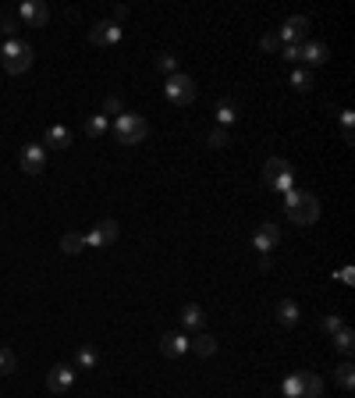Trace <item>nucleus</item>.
I'll use <instances>...</instances> for the list:
<instances>
[{
  "label": "nucleus",
  "mask_w": 355,
  "mask_h": 398,
  "mask_svg": "<svg viewBox=\"0 0 355 398\" xmlns=\"http://www.w3.org/2000/svg\"><path fill=\"white\" fill-rule=\"evenodd\" d=\"M284 213H288V221H291V224L309 228V224L320 221V199L309 196V192L291 189V192H284Z\"/></svg>",
  "instance_id": "obj_1"
},
{
  "label": "nucleus",
  "mask_w": 355,
  "mask_h": 398,
  "mask_svg": "<svg viewBox=\"0 0 355 398\" xmlns=\"http://www.w3.org/2000/svg\"><path fill=\"white\" fill-rule=\"evenodd\" d=\"M110 132H114V139L121 142V146H135V142H142L146 135H150V121H146L142 114L125 110V114H117V117H114Z\"/></svg>",
  "instance_id": "obj_2"
},
{
  "label": "nucleus",
  "mask_w": 355,
  "mask_h": 398,
  "mask_svg": "<svg viewBox=\"0 0 355 398\" xmlns=\"http://www.w3.org/2000/svg\"><path fill=\"white\" fill-rule=\"evenodd\" d=\"M0 60H4V72L8 75H21V72L33 68V47L15 36L8 43H0Z\"/></svg>",
  "instance_id": "obj_3"
},
{
  "label": "nucleus",
  "mask_w": 355,
  "mask_h": 398,
  "mask_svg": "<svg viewBox=\"0 0 355 398\" xmlns=\"http://www.w3.org/2000/svg\"><path fill=\"white\" fill-rule=\"evenodd\" d=\"M263 185L266 189H274V192H291L295 189V171H291V164L284 160V157H270L263 164Z\"/></svg>",
  "instance_id": "obj_4"
},
{
  "label": "nucleus",
  "mask_w": 355,
  "mask_h": 398,
  "mask_svg": "<svg viewBox=\"0 0 355 398\" xmlns=\"http://www.w3.org/2000/svg\"><path fill=\"white\" fill-rule=\"evenodd\" d=\"M196 93H199V89H196V82H192L189 75H182V72H178V75H171V78L164 82V97H167L174 107H189V103L196 100Z\"/></svg>",
  "instance_id": "obj_5"
},
{
  "label": "nucleus",
  "mask_w": 355,
  "mask_h": 398,
  "mask_svg": "<svg viewBox=\"0 0 355 398\" xmlns=\"http://www.w3.org/2000/svg\"><path fill=\"white\" fill-rule=\"evenodd\" d=\"M18 164H21L25 174H43V171H46V146H43V142H28V146H21Z\"/></svg>",
  "instance_id": "obj_6"
},
{
  "label": "nucleus",
  "mask_w": 355,
  "mask_h": 398,
  "mask_svg": "<svg viewBox=\"0 0 355 398\" xmlns=\"http://www.w3.org/2000/svg\"><path fill=\"white\" fill-rule=\"evenodd\" d=\"M117 231H121V228H117V221H96L93 224V231H89V235H82L85 238V249H107L110 246V242L117 238Z\"/></svg>",
  "instance_id": "obj_7"
},
{
  "label": "nucleus",
  "mask_w": 355,
  "mask_h": 398,
  "mask_svg": "<svg viewBox=\"0 0 355 398\" xmlns=\"http://www.w3.org/2000/svg\"><path fill=\"white\" fill-rule=\"evenodd\" d=\"M277 40H281V47H288V43H306V40H309V18H306V15H291V18L281 25Z\"/></svg>",
  "instance_id": "obj_8"
},
{
  "label": "nucleus",
  "mask_w": 355,
  "mask_h": 398,
  "mask_svg": "<svg viewBox=\"0 0 355 398\" xmlns=\"http://www.w3.org/2000/svg\"><path fill=\"white\" fill-rule=\"evenodd\" d=\"M125 36V28L117 22H96L93 28H89V43L93 47H117Z\"/></svg>",
  "instance_id": "obj_9"
},
{
  "label": "nucleus",
  "mask_w": 355,
  "mask_h": 398,
  "mask_svg": "<svg viewBox=\"0 0 355 398\" xmlns=\"http://www.w3.org/2000/svg\"><path fill=\"white\" fill-rule=\"evenodd\" d=\"M277 242H281V228H277L274 221H266V224H259L256 235H252V249H256L259 256H270V253L277 249Z\"/></svg>",
  "instance_id": "obj_10"
},
{
  "label": "nucleus",
  "mask_w": 355,
  "mask_h": 398,
  "mask_svg": "<svg viewBox=\"0 0 355 398\" xmlns=\"http://www.w3.org/2000/svg\"><path fill=\"white\" fill-rule=\"evenodd\" d=\"M71 384H75V366L71 363H53L50 374H46V388L53 395H64V391H71Z\"/></svg>",
  "instance_id": "obj_11"
},
{
  "label": "nucleus",
  "mask_w": 355,
  "mask_h": 398,
  "mask_svg": "<svg viewBox=\"0 0 355 398\" xmlns=\"http://www.w3.org/2000/svg\"><path fill=\"white\" fill-rule=\"evenodd\" d=\"M15 18H18V22H28L33 28H43V25L50 22V8L40 4V0H21L18 11H15Z\"/></svg>",
  "instance_id": "obj_12"
},
{
  "label": "nucleus",
  "mask_w": 355,
  "mask_h": 398,
  "mask_svg": "<svg viewBox=\"0 0 355 398\" xmlns=\"http://www.w3.org/2000/svg\"><path fill=\"white\" fill-rule=\"evenodd\" d=\"M160 352L167 359H182L189 352V338H185V334H164V338H160Z\"/></svg>",
  "instance_id": "obj_13"
},
{
  "label": "nucleus",
  "mask_w": 355,
  "mask_h": 398,
  "mask_svg": "<svg viewBox=\"0 0 355 398\" xmlns=\"http://www.w3.org/2000/svg\"><path fill=\"white\" fill-rule=\"evenodd\" d=\"M331 57V50H327V43H320V40H306L302 43V65H323V60Z\"/></svg>",
  "instance_id": "obj_14"
},
{
  "label": "nucleus",
  "mask_w": 355,
  "mask_h": 398,
  "mask_svg": "<svg viewBox=\"0 0 355 398\" xmlns=\"http://www.w3.org/2000/svg\"><path fill=\"white\" fill-rule=\"evenodd\" d=\"M274 313H277V324L281 327H295V324H299V317H302V310H299V302H295V299H281Z\"/></svg>",
  "instance_id": "obj_15"
},
{
  "label": "nucleus",
  "mask_w": 355,
  "mask_h": 398,
  "mask_svg": "<svg viewBox=\"0 0 355 398\" xmlns=\"http://www.w3.org/2000/svg\"><path fill=\"white\" fill-rule=\"evenodd\" d=\"M96 363H100V352L93 349V345H82L78 352H75V370H96Z\"/></svg>",
  "instance_id": "obj_16"
},
{
  "label": "nucleus",
  "mask_w": 355,
  "mask_h": 398,
  "mask_svg": "<svg viewBox=\"0 0 355 398\" xmlns=\"http://www.w3.org/2000/svg\"><path fill=\"white\" fill-rule=\"evenodd\" d=\"M182 324H185L189 331H202V324H206V313L199 310L196 302H189V306H182Z\"/></svg>",
  "instance_id": "obj_17"
},
{
  "label": "nucleus",
  "mask_w": 355,
  "mask_h": 398,
  "mask_svg": "<svg viewBox=\"0 0 355 398\" xmlns=\"http://www.w3.org/2000/svg\"><path fill=\"white\" fill-rule=\"evenodd\" d=\"M46 142H50V149H68L71 146V132L64 125H50L46 128Z\"/></svg>",
  "instance_id": "obj_18"
},
{
  "label": "nucleus",
  "mask_w": 355,
  "mask_h": 398,
  "mask_svg": "<svg viewBox=\"0 0 355 398\" xmlns=\"http://www.w3.org/2000/svg\"><path fill=\"white\" fill-rule=\"evenodd\" d=\"M331 338H334V349H338L341 356H352V352H355V331H352V327H341V331H334Z\"/></svg>",
  "instance_id": "obj_19"
},
{
  "label": "nucleus",
  "mask_w": 355,
  "mask_h": 398,
  "mask_svg": "<svg viewBox=\"0 0 355 398\" xmlns=\"http://www.w3.org/2000/svg\"><path fill=\"white\" fill-rule=\"evenodd\" d=\"M231 121H239V103H234V100H220L217 103V128H227Z\"/></svg>",
  "instance_id": "obj_20"
},
{
  "label": "nucleus",
  "mask_w": 355,
  "mask_h": 398,
  "mask_svg": "<svg viewBox=\"0 0 355 398\" xmlns=\"http://www.w3.org/2000/svg\"><path fill=\"white\" fill-rule=\"evenodd\" d=\"M189 349H192L196 356L206 359V356H214V352H217V338H210V334H196V338L189 342Z\"/></svg>",
  "instance_id": "obj_21"
},
{
  "label": "nucleus",
  "mask_w": 355,
  "mask_h": 398,
  "mask_svg": "<svg viewBox=\"0 0 355 398\" xmlns=\"http://www.w3.org/2000/svg\"><path fill=\"white\" fill-rule=\"evenodd\" d=\"M107 128H110V121H107L103 114L85 117V135H89V139H103V135H107Z\"/></svg>",
  "instance_id": "obj_22"
},
{
  "label": "nucleus",
  "mask_w": 355,
  "mask_h": 398,
  "mask_svg": "<svg viewBox=\"0 0 355 398\" xmlns=\"http://www.w3.org/2000/svg\"><path fill=\"white\" fill-rule=\"evenodd\" d=\"M281 395L284 398H302V374H288L281 381Z\"/></svg>",
  "instance_id": "obj_23"
},
{
  "label": "nucleus",
  "mask_w": 355,
  "mask_h": 398,
  "mask_svg": "<svg viewBox=\"0 0 355 398\" xmlns=\"http://www.w3.org/2000/svg\"><path fill=\"white\" fill-rule=\"evenodd\" d=\"M61 249H64L68 256H78V253L85 249V238H82L78 231H68V235L61 238Z\"/></svg>",
  "instance_id": "obj_24"
},
{
  "label": "nucleus",
  "mask_w": 355,
  "mask_h": 398,
  "mask_svg": "<svg viewBox=\"0 0 355 398\" xmlns=\"http://www.w3.org/2000/svg\"><path fill=\"white\" fill-rule=\"evenodd\" d=\"M323 395V381L316 374H302V398H320Z\"/></svg>",
  "instance_id": "obj_25"
},
{
  "label": "nucleus",
  "mask_w": 355,
  "mask_h": 398,
  "mask_svg": "<svg viewBox=\"0 0 355 398\" xmlns=\"http://www.w3.org/2000/svg\"><path fill=\"white\" fill-rule=\"evenodd\" d=\"M338 384H341V391H352V384H355V366L352 363L338 366Z\"/></svg>",
  "instance_id": "obj_26"
},
{
  "label": "nucleus",
  "mask_w": 355,
  "mask_h": 398,
  "mask_svg": "<svg viewBox=\"0 0 355 398\" xmlns=\"http://www.w3.org/2000/svg\"><path fill=\"white\" fill-rule=\"evenodd\" d=\"M15 370H18V356H15L11 349H0V374L8 377V374H15Z\"/></svg>",
  "instance_id": "obj_27"
},
{
  "label": "nucleus",
  "mask_w": 355,
  "mask_h": 398,
  "mask_svg": "<svg viewBox=\"0 0 355 398\" xmlns=\"http://www.w3.org/2000/svg\"><path fill=\"white\" fill-rule=\"evenodd\" d=\"M157 72H164L167 78L178 75V57H174V53H160V57H157Z\"/></svg>",
  "instance_id": "obj_28"
},
{
  "label": "nucleus",
  "mask_w": 355,
  "mask_h": 398,
  "mask_svg": "<svg viewBox=\"0 0 355 398\" xmlns=\"http://www.w3.org/2000/svg\"><path fill=\"white\" fill-rule=\"evenodd\" d=\"M291 85L299 89V93H309V89H313V75H309L306 68H299V72L291 75Z\"/></svg>",
  "instance_id": "obj_29"
},
{
  "label": "nucleus",
  "mask_w": 355,
  "mask_h": 398,
  "mask_svg": "<svg viewBox=\"0 0 355 398\" xmlns=\"http://www.w3.org/2000/svg\"><path fill=\"white\" fill-rule=\"evenodd\" d=\"M231 139H227V128H214L210 135H206V146H210V149H224Z\"/></svg>",
  "instance_id": "obj_30"
},
{
  "label": "nucleus",
  "mask_w": 355,
  "mask_h": 398,
  "mask_svg": "<svg viewBox=\"0 0 355 398\" xmlns=\"http://www.w3.org/2000/svg\"><path fill=\"white\" fill-rule=\"evenodd\" d=\"M281 57L291 60V65H302V43H288V47H281Z\"/></svg>",
  "instance_id": "obj_31"
},
{
  "label": "nucleus",
  "mask_w": 355,
  "mask_h": 398,
  "mask_svg": "<svg viewBox=\"0 0 355 398\" xmlns=\"http://www.w3.org/2000/svg\"><path fill=\"white\" fill-rule=\"evenodd\" d=\"M0 33H4L8 40H15V33H18V18H15V15H4V18H0Z\"/></svg>",
  "instance_id": "obj_32"
},
{
  "label": "nucleus",
  "mask_w": 355,
  "mask_h": 398,
  "mask_svg": "<svg viewBox=\"0 0 355 398\" xmlns=\"http://www.w3.org/2000/svg\"><path fill=\"white\" fill-rule=\"evenodd\" d=\"M352 125H355V114H352V110H341V128H345V142H355V135H352Z\"/></svg>",
  "instance_id": "obj_33"
},
{
  "label": "nucleus",
  "mask_w": 355,
  "mask_h": 398,
  "mask_svg": "<svg viewBox=\"0 0 355 398\" xmlns=\"http://www.w3.org/2000/svg\"><path fill=\"white\" fill-rule=\"evenodd\" d=\"M345 327V320L338 317V313H327V317H323V331H327V334H334V331H341Z\"/></svg>",
  "instance_id": "obj_34"
},
{
  "label": "nucleus",
  "mask_w": 355,
  "mask_h": 398,
  "mask_svg": "<svg viewBox=\"0 0 355 398\" xmlns=\"http://www.w3.org/2000/svg\"><path fill=\"white\" fill-rule=\"evenodd\" d=\"M259 47H263V50H266V53H274V50H281V40H277V33H266V36H263V43H259Z\"/></svg>",
  "instance_id": "obj_35"
},
{
  "label": "nucleus",
  "mask_w": 355,
  "mask_h": 398,
  "mask_svg": "<svg viewBox=\"0 0 355 398\" xmlns=\"http://www.w3.org/2000/svg\"><path fill=\"white\" fill-rule=\"evenodd\" d=\"M107 114H125V110H121V100H117V97H107V100H103V117H107Z\"/></svg>",
  "instance_id": "obj_36"
},
{
  "label": "nucleus",
  "mask_w": 355,
  "mask_h": 398,
  "mask_svg": "<svg viewBox=\"0 0 355 398\" xmlns=\"http://www.w3.org/2000/svg\"><path fill=\"white\" fill-rule=\"evenodd\" d=\"M338 281H345V285H352V281H355V274H352V267L338 270Z\"/></svg>",
  "instance_id": "obj_37"
},
{
  "label": "nucleus",
  "mask_w": 355,
  "mask_h": 398,
  "mask_svg": "<svg viewBox=\"0 0 355 398\" xmlns=\"http://www.w3.org/2000/svg\"><path fill=\"white\" fill-rule=\"evenodd\" d=\"M121 18H128V8H114V18H110V22L121 25Z\"/></svg>",
  "instance_id": "obj_38"
}]
</instances>
